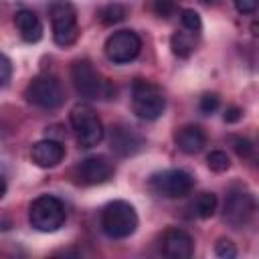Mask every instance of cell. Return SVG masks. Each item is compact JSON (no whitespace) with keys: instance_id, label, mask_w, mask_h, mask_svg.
<instances>
[{"instance_id":"cell-17","label":"cell","mask_w":259,"mask_h":259,"mask_svg":"<svg viewBox=\"0 0 259 259\" xmlns=\"http://www.w3.org/2000/svg\"><path fill=\"white\" fill-rule=\"evenodd\" d=\"M196 32H190V30H176L172 36H170V49L176 57L180 59H186L194 53V47H196V38H194Z\"/></svg>"},{"instance_id":"cell-21","label":"cell","mask_w":259,"mask_h":259,"mask_svg":"<svg viewBox=\"0 0 259 259\" xmlns=\"http://www.w3.org/2000/svg\"><path fill=\"white\" fill-rule=\"evenodd\" d=\"M180 20H182V26L190 32H200L202 28V20H200V14L192 8H184L180 10Z\"/></svg>"},{"instance_id":"cell-12","label":"cell","mask_w":259,"mask_h":259,"mask_svg":"<svg viewBox=\"0 0 259 259\" xmlns=\"http://www.w3.org/2000/svg\"><path fill=\"white\" fill-rule=\"evenodd\" d=\"M111 176H113V162L103 154L87 156L77 166V178L81 184H87V186L103 184Z\"/></svg>"},{"instance_id":"cell-7","label":"cell","mask_w":259,"mask_h":259,"mask_svg":"<svg viewBox=\"0 0 259 259\" xmlns=\"http://www.w3.org/2000/svg\"><path fill=\"white\" fill-rule=\"evenodd\" d=\"M148 186L154 194L164 196V198H182L192 192L194 188V178L190 172L182 168H170L162 170L150 176Z\"/></svg>"},{"instance_id":"cell-30","label":"cell","mask_w":259,"mask_h":259,"mask_svg":"<svg viewBox=\"0 0 259 259\" xmlns=\"http://www.w3.org/2000/svg\"><path fill=\"white\" fill-rule=\"evenodd\" d=\"M200 2H204V4H217L219 0H200Z\"/></svg>"},{"instance_id":"cell-22","label":"cell","mask_w":259,"mask_h":259,"mask_svg":"<svg viewBox=\"0 0 259 259\" xmlns=\"http://www.w3.org/2000/svg\"><path fill=\"white\" fill-rule=\"evenodd\" d=\"M219 103H221V99H219L217 93H204L200 97V101H198V107H200L202 113L208 115V113H214L219 109Z\"/></svg>"},{"instance_id":"cell-16","label":"cell","mask_w":259,"mask_h":259,"mask_svg":"<svg viewBox=\"0 0 259 259\" xmlns=\"http://www.w3.org/2000/svg\"><path fill=\"white\" fill-rule=\"evenodd\" d=\"M14 26L22 40L26 42H38L42 38V22L32 10H18L14 14Z\"/></svg>"},{"instance_id":"cell-15","label":"cell","mask_w":259,"mask_h":259,"mask_svg":"<svg viewBox=\"0 0 259 259\" xmlns=\"http://www.w3.org/2000/svg\"><path fill=\"white\" fill-rule=\"evenodd\" d=\"M174 142H176L180 152L192 156V154L202 152V148L206 146V134H204V130L200 125L188 123V125H182V127L176 130Z\"/></svg>"},{"instance_id":"cell-6","label":"cell","mask_w":259,"mask_h":259,"mask_svg":"<svg viewBox=\"0 0 259 259\" xmlns=\"http://www.w3.org/2000/svg\"><path fill=\"white\" fill-rule=\"evenodd\" d=\"M71 79L81 97L87 99H109L111 97V85L95 71L93 63L89 59H79L71 65Z\"/></svg>"},{"instance_id":"cell-27","label":"cell","mask_w":259,"mask_h":259,"mask_svg":"<svg viewBox=\"0 0 259 259\" xmlns=\"http://www.w3.org/2000/svg\"><path fill=\"white\" fill-rule=\"evenodd\" d=\"M239 14H253L259 6V0H233Z\"/></svg>"},{"instance_id":"cell-25","label":"cell","mask_w":259,"mask_h":259,"mask_svg":"<svg viewBox=\"0 0 259 259\" xmlns=\"http://www.w3.org/2000/svg\"><path fill=\"white\" fill-rule=\"evenodd\" d=\"M231 142H233L235 152L241 158H251V154H253V142L251 140H247V138H231Z\"/></svg>"},{"instance_id":"cell-29","label":"cell","mask_w":259,"mask_h":259,"mask_svg":"<svg viewBox=\"0 0 259 259\" xmlns=\"http://www.w3.org/2000/svg\"><path fill=\"white\" fill-rule=\"evenodd\" d=\"M4 194H6V180L0 176V198H2Z\"/></svg>"},{"instance_id":"cell-4","label":"cell","mask_w":259,"mask_h":259,"mask_svg":"<svg viewBox=\"0 0 259 259\" xmlns=\"http://www.w3.org/2000/svg\"><path fill=\"white\" fill-rule=\"evenodd\" d=\"M67 219L65 212V204L51 194H42L38 198H34L30 202L28 208V223L32 229L40 231V233H55L63 227Z\"/></svg>"},{"instance_id":"cell-13","label":"cell","mask_w":259,"mask_h":259,"mask_svg":"<svg viewBox=\"0 0 259 259\" xmlns=\"http://www.w3.org/2000/svg\"><path fill=\"white\" fill-rule=\"evenodd\" d=\"M160 247H162V253L170 259H188L194 253L192 237L184 229H178V227H170L164 231Z\"/></svg>"},{"instance_id":"cell-1","label":"cell","mask_w":259,"mask_h":259,"mask_svg":"<svg viewBox=\"0 0 259 259\" xmlns=\"http://www.w3.org/2000/svg\"><path fill=\"white\" fill-rule=\"evenodd\" d=\"M101 231L109 239H127L138 229V212L127 200H113L101 210Z\"/></svg>"},{"instance_id":"cell-9","label":"cell","mask_w":259,"mask_h":259,"mask_svg":"<svg viewBox=\"0 0 259 259\" xmlns=\"http://www.w3.org/2000/svg\"><path fill=\"white\" fill-rule=\"evenodd\" d=\"M253 214H255L253 194L243 186H233L223 202V221L233 229H241L253 219Z\"/></svg>"},{"instance_id":"cell-5","label":"cell","mask_w":259,"mask_h":259,"mask_svg":"<svg viewBox=\"0 0 259 259\" xmlns=\"http://www.w3.org/2000/svg\"><path fill=\"white\" fill-rule=\"evenodd\" d=\"M49 16L53 24V40L59 47H71L79 38L77 8L69 0H53L49 6Z\"/></svg>"},{"instance_id":"cell-20","label":"cell","mask_w":259,"mask_h":259,"mask_svg":"<svg viewBox=\"0 0 259 259\" xmlns=\"http://www.w3.org/2000/svg\"><path fill=\"white\" fill-rule=\"evenodd\" d=\"M206 164H208V168H210L212 172H225V170H229L231 160H229V156H227L223 150H212V152L206 156Z\"/></svg>"},{"instance_id":"cell-10","label":"cell","mask_w":259,"mask_h":259,"mask_svg":"<svg viewBox=\"0 0 259 259\" xmlns=\"http://www.w3.org/2000/svg\"><path fill=\"white\" fill-rule=\"evenodd\" d=\"M105 57L115 63V65H125V63H132L140 51H142V38L138 32L134 30H117L113 32L111 36H107L105 40Z\"/></svg>"},{"instance_id":"cell-14","label":"cell","mask_w":259,"mask_h":259,"mask_svg":"<svg viewBox=\"0 0 259 259\" xmlns=\"http://www.w3.org/2000/svg\"><path fill=\"white\" fill-rule=\"evenodd\" d=\"M30 158L36 166L40 168H55L57 164L63 162L65 158V146L59 142V140H53V138H47V140H40L32 146L30 150Z\"/></svg>"},{"instance_id":"cell-8","label":"cell","mask_w":259,"mask_h":259,"mask_svg":"<svg viewBox=\"0 0 259 259\" xmlns=\"http://www.w3.org/2000/svg\"><path fill=\"white\" fill-rule=\"evenodd\" d=\"M24 97L34 107H40V109L51 111V109H57V107L63 105V101H65V89H63V85H61V81L57 77L40 75V77H34L26 85Z\"/></svg>"},{"instance_id":"cell-3","label":"cell","mask_w":259,"mask_h":259,"mask_svg":"<svg viewBox=\"0 0 259 259\" xmlns=\"http://www.w3.org/2000/svg\"><path fill=\"white\" fill-rule=\"evenodd\" d=\"M69 121L75 132L77 144L81 148H93L105 136L103 123H101L97 111L89 103H77L69 113Z\"/></svg>"},{"instance_id":"cell-11","label":"cell","mask_w":259,"mask_h":259,"mask_svg":"<svg viewBox=\"0 0 259 259\" xmlns=\"http://www.w3.org/2000/svg\"><path fill=\"white\" fill-rule=\"evenodd\" d=\"M109 148L113 150V154L127 158L144 148V138L136 127L127 123H115L109 130Z\"/></svg>"},{"instance_id":"cell-28","label":"cell","mask_w":259,"mask_h":259,"mask_svg":"<svg viewBox=\"0 0 259 259\" xmlns=\"http://www.w3.org/2000/svg\"><path fill=\"white\" fill-rule=\"evenodd\" d=\"M241 115H243V109H239L237 105H231V107H227V111H225V121H227V123H235V121L241 119Z\"/></svg>"},{"instance_id":"cell-23","label":"cell","mask_w":259,"mask_h":259,"mask_svg":"<svg viewBox=\"0 0 259 259\" xmlns=\"http://www.w3.org/2000/svg\"><path fill=\"white\" fill-rule=\"evenodd\" d=\"M214 253L223 259H233V257H237V247L229 239H219V243L214 245Z\"/></svg>"},{"instance_id":"cell-18","label":"cell","mask_w":259,"mask_h":259,"mask_svg":"<svg viewBox=\"0 0 259 259\" xmlns=\"http://www.w3.org/2000/svg\"><path fill=\"white\" fill-rule=\"evenodd\" d=\"M125 16H127L125 6L117 4V2L105 4V6H101V8L97 10V18H99V22L105 24V26H113V24L125 20Z\"/></svg>"},{"instance_id":"cell-2","label":"cell","mask_w":259,"mask_h":259,"mask_svg":"<svg viewBox=\"0 0 259 259\" xmlns=\"http://www.w3.org/2000/svg\"><path fill=\"white\" fill-rule=\"evenodd\" d=\"M166 109V97L162 89L148 81V79H138L132 85V111L146 121L158 119Z\"/></svg>"},{"instance_id":"cell-26","label":"cell","mask_w":259,"mask_h":259,"mask_svg":"<svg viewBox=\"0 0 259 259\" xmlns=\"http://www.w3.org/2000/svg\"><path fill=\"white\" fill-rule=\"evenodd\" d=\"M10 77H12V61L4 53H0V87L8 85Z\"/></svg>"},{"instance_id":"cell-24","label":"cell","mask_w":259,"mask_h":259,"mask_svg":"<svg viewBox=\"0 0 259 259\" xmlns=\"http://www.w3.org/2000/svg\"><path fill=\"white\" fill-rule=\"evenodd\" d=\"M154 12L162 18H170L176 12V0H154Z\"/></svg>"},{"instance_id":"cell-19","label":"cell","mask_w":259,"mask_h":259,"mask_svg":"<svg viewBox=\"0 0 259 259\" xmlns=\"http://www.w3.org/2000/svg\"><path fill=\"white\" fill-rule=\"evenodd\" d=\"M217 204H219V200L212 192H200L192 202V210L198 219H210L217 210Z\"/></svg>"}]
</instances>
